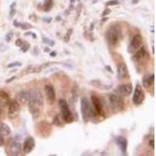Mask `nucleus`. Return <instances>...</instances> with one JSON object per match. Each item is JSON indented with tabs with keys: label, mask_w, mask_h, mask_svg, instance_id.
Instances as JSON below:
<instances>
[{
	"label": "nucleus",
	"mask_w": 156,
	"mask_h": 156,
	"mask_svg": "<svg viewBox=\"0 0 156 156\" xmlns=\"http://www.w3.org/2000/svg\"><path fill=\"white\" fill-rule=\"evenodd\" d=\"M9 102V94L3 90H0V109L8 105Z\"/></svg>",
	"instance_id": "nucleus-20"
},
{
	"label": "nucleus",
	"mask_w": 156,
	"mask_h": 156,
	"mask_svg": "<svg viewBox=\"0 0 156 156\" xmlns=\"http://www.w3.org/2000/svg\"><path fill=\"white\" fill-rule=\"evenodd\" d=\"M117 91L120 95L127 97L131 94L133 91V86L131 83H126V84H121L117 87Z\"/></svg>",
	"instance_id": "nucleus-13"
},
{
	"label": "nucleus",
	"mask_w": 156,
	"mask_h": 156,
	"mask_svg": "<svg viewBox=\"0 0 156 156\" xmlns=\"http://www.w3.org/2000/svg\"><path fill=\"white\" fill-rule=\"evenodd\" d=\"M74 2H75V0H70V3L73 4Z\"/></svg>",
	"instance_id": "nucleus-44"
},
{
	"label": "nucleus",
	"mask_w": 156,
	"mask_h": 156,
	"mask_svg": "<svg viewBox=\"0 0 156 156\" xmlns=\"http://www.w3.org/2000/svg\"><path fill=\"white\" fill-rule=\"evenodd\" d=\"M23 43V41L22 40V39H17V40L16 41V42H15V44H16L17 47H20Z\"/></svg>",
	"instance_id": "nucleus-32"
},
{
	"label": "nucleus",
	"mask_w": 156,
	"mask_h": 156,
	"mask_svg": "<svg viewBox=\"0 0 156 156\" xmlns=\"http://www.w3.org/2000/svg\"><path fill=\"white\" fill-rule=\"evenodd\" d=\"M105 38L108 43L111 45H116L121 38V31L119 27L112 26L107 30Z\"/></svg>",
	"instance_id": "nucleus-2"
},
{
	"label": "nucleus",
	"mask_w": 156,
	"mask_h": 156,
	"mask_svg": "<svg viewBox=\"0 0 156 156\" xmlns=\"http://www.w3.org/2000/svg\"><path fill=\"white\" fill-rule=\"evenodd\" d=\"M16 78V76H12V77H10L9 79H8V80H5V83H10V82H12V80H14Z\"/></svg>",
	"instance_id": "nucleus-36"
},
{
	"label": "nucleus",
	"mask_w": 156,
	"mask_h": 156,
	"mask_svg": "<svg viewBox=\"0 0 156 156\" xmlns=\"http://www.w3.org/2000/svg\"><path fill=\"white\" fill-rule=\"evenodd\" d=\"M108 101H109L110 105L113 109L116 110L117 112H119L123 109L124 107V103L122 98L118 94H111L108 96Z\"/></svg>",
	"instance_id": "nucleus-5"
},
{
	"label": "nucleus",
	"mask_w": 156,
	"mask_h": 156,
	"mask_svg": "<svg viewBox=\"0 0 156 156\" xmlns=\"http://www.w3.org/2000/svg\"><path fill=\"white\" fill-rule=\"evenodd\" d=\"M49 55H50V56H51V57H55L57 55V53H56V51H51V52H50Z\"/></svg>",
	"instance_id": "nucleus-39"
},
{
	"label": "nucleus",
	"mask_w": 156,
	"mask_h": 156,
	"mask_svg": "<svg viewBox=\"0 0 156 156\" xmlns=\"http://www.w3.org/2000/svg\"><path fill=\"white\" fill-rule=\"evenodd\" d=\"M22 63L20 62H12V63H9L7 66V68H14L17 67V66H21Z\"/></svg>",
	"instance_id": "nucleus-28"
},
{
	"label": "nucleus",
	"mask_w": 156,
	"mask_h": 156,
	"mask_svg": "<svg viewBox=\"0 0 156 156\" xmlns=\"http://www.w3.org/2000/svg\"><path fill=\"white\" fill-rule=\"evenodd\" d=\"M152 52H153V53L154 52V46H152Z\"/></svg>",
	"instance_id": "nucleus-45"
},
{
	"label": "nucleus",
	"mask_w": 156,
	"mask_h": 156,
	"mask_svg": "<svg viewBox=\"0 0 156 156\" xmlns=\"http://www.w3.org/2000/svg\"><path fill=\"white\" fill-rule=\"evenodd\" d=\"M137 2H138V0H133V4L137 3Z\"/></svg>",
	"instance_id": "nucleus-43"
},
{
	"label": "nucleus",
	"mask_w": 156,
	"mask_h": 156,
	"mask_svg": "<svg viewBox=\"0 0 156 156\" xmlns=\"http://www.w3.org/2000/svg\"><path fill=\"white\" fill-rule=\"evenodd\" d=\"M4 143H5L4 136H2V135L0 134V147H2V145H4Z\"/></svg>",
	"instance_id": "nucleus-35"
},
{
	"label": "nucleus",
	"mask_w": 156,
	"mask_h": 156,
	"mask_svg": "<svg viewBox=\"0 0 156 156\" xmlns=\"http://www.w3.org/2000/svg\"><path fill=\"white\" fill-rule=\"evenodd\" d=\"M148 144L149 146L151 147L152 149L154 148V138H151L148 141Z\"/></svg>",
	"instance_id": "nucleus-33"
},
{
	"label": "nucleus",
	"mask_w": 156,
	"mask_h": 156,
	"mask_svg": "<svg viewBox=\"0 0 156 156\" xmlns=\"http://www.w3.org/2000/svg\"><path fill=\"white\" fill-rule=\"evenodd\" d=\"M12 37H13V33H12V32H9V33L5 35V41H7V42H9Z\"/></svg>",
	"instance_id": "nucleus-30"
},
{
	"label": "nucleus",
	"mask_w": 156,
	"mask_h": 156,
	"mask_svg": "<svg viewBox=\"0 0 156 156\" xmlns=\"http://www.w3.org/2000/svg\"><path fill=\"white\" fill-rule=\"evenodd\" d=\"M11 129L10 127L8 126L6 123H4V122H0V134L2 135V136H8L9 134H10Z\"/></svg>",
	"instance_id": "nucleus-21"
},
{
	"label": "nucleus",
	"mask_w": 156,
	"mask_h": 156,
	"mask_svg": "<svg viewBox=\"0 0 156 156\" xmlns=\"http://www.w3.org/2000/svg\"><path fill=\"white\" fill-rule=\"evenodd\" d=\"M29 105V109H30V112L31 113L32 116L34 118V119H37L39 117V109H38V107L37 106H34V105Z\"/></svg>",
	"instance_id": "nucleus-22"
},
{
	"label": "nucleus",
	"mask_w": 156,
	"mask_h": 156,
	"mask_svg": "<svg viewBox=\"0 0 156 156\" xmlns=\"http://www.w3.org/2000/svg\"><path fill=\"white\" fill-rule=\"evenodd\" d=\"M144 92L140 84L137 83L135 87L134 92L133 96V102L135 105H139L142 104L144 100Z\"/></svg>",
	"instance_id": "nucleus-6"
},
{
	"label": "nucleus",
	"mask_w": 156,
	"mask_h": 156,
	"mask_svg": "<svg viewBox=\"0 0 156 156\" xmlns=\"http://www.w3.org/2000/svg\"><path fill=\"white\" fill-rule=\"evenodd\" d=\"M21 152V145L16 140H11L8 145V154L17 156Z\"/></svg>",
	"instance_id": "nucleus-8"
},
{
	"label": "nucleus",
	"mask_w": 156,
	"mask_h": 156,
	"mask_svg": "<svg viewBox=\"0 0 156 156\" xmlns=\"http://www.w3.org/2000/svg\"><path fill=\"white\" fill-rule=\"evenodd\" d=\"M8 105V117L9 119H15L20 112V103L16 100H12L9 101Z\"/></svg>",
	"instance_id": "nucleus-7"
},
{
	"label": "nucleus",
	"mask_w": 156,
	"mask_h": 156,
	"mask_svg": "<svg viewBox=\"0 0 156 156\" xmlns=\"http://www.w3.org/2000/svg\"><path fill=\"white\" fill-rule=\"evenodd\" d=\"M20 24H21V23H20L19 22H17V20H15L14 22H13V25H14L15 27H20Z\"/></svg>",
	"instance_id": "nucleus-37"
},
{
	"label": "nucleus",
	"mask_w": 156,
	"mask_h": 156,
	"mask_svg": "<svg viewBox=\"0 0 156 156\" xmlns=\"http://www.w3.org/2000/svg\"><path fill=\"white\" fill-rule=\"evenodd\" d=\"M43 20L46 21L47 23H50V22L51 21V18H48V19H46V18H44V19H43Z\"/></svg>",
	"instance_id": "nucleus-41"
},
{
	"label": "nucleus",
	"mask_w": 156,
	"mask_h": 156,
	"mask_svg": "<svg viewBox=\"0 0 156 156\" xmlns=\"http://www.w3.org/2000/svg\"><path fill=\"white\" fill-rule=\"evenodd\" d=\"M29 48H30V44H28L27 42H26V41H23V43L22 44V45L20 46V49H21V51H23V52H27V50L29 49Z\"/></svg>",
	"instance_id": "nucleus-26"
},
{
	"label": "nucleus",
	"mask_w": 156,
	"mask_h": 156,
	"mask_svg": "<svg viewBox=\"0 0 156 156\" xmlns=\"http://www.w3.org/2000/svg\"><path fill=\"white\" fill-rule=\"evenodd\" d=\"M91 83H93V86L99 89L110 88V87H107V85H105V84H101V81H98V80H93V81H91Z\"/></svg>",
	"instance_id": "nucleus-24"
},
{
	"label": "nucleus",
	"mask_w": 156,
	"mask_h": 156,
	"mask_svg": "<svg viewBox=\"0 0 156 156\" xmlns=\"http://www.w3.org/2000/svg\"><path fill=\"white\" fill-rule=\"evenodd\" d=\"M111 12V10H110L109 9H105V10H104V12H102V16H107V15H108Z\"/></svg>",
	"instance_id": "nucleus-34"
},
{
	"label": "nucleus",
	"mask_w": 156,
	"mask_h": 156,
	"mask_svg": "<svg viewBox=\"0 0 156 156\" xmlns=\"http://www.w3.org/2000/svg\"><path fill=\"white\" fill-rule=\"evenodd\" d=\"M28 34H31L34 38H36V37H37V36L35 35V34H34V33H32V32H28V33H27V34H26V35H28Z\"/></svg>",
	"instance_id": "nucleus-40"
},
{
	"label": "nucleus",
	"mask_w": 156,
	"mask_h": 156,
	"mask_svg": "<svg viewBox=\"0 0 156 156\" xmlns=\"http://www.w3.org/2000/svg\"><path fill=\"white\" fill-rule=\"evenodd\" d=\"M35 147V140L33 136H29L25 139L24 143H23V150L25 154H29L34 150Z\"/></svg>",
	"instance_id": "nucleus-10"
},
{
	"label": "nucleus",
	"mask_w": 156,
	"mask_h": 156,
	"mask_svg": "<svg viewBox=\"0 0 156 156\" xmlns=\"http://www.w3.org/2000/svg\"><path fill=\"white\" fill-rule=\"evenodd\" d=\"M16 101L21 104H28L30 100V90H23L16 95Z\"/></svg>",
	"instance_id": "nucleus-15"
},
{
	"label": "nucleus",
	"mask_w": 156,
	"mask_h": 156,
	"mask_svg": "<svg viewBox=\"0 0 156 156\" xmlns=\"http://www.w3.org/2000/svg\"><path fill=\"white\" fill-rule=\"evenodd\" d=\"M52 5H53V0H44V11L48 12V11L51 10Z\"/></svg>",
	"instance_id": "nucleus-23"
},
{
	"label": "nucleus",
	"mask_w": 156,
	"mask_h": 156,
	"mask_svg": "<svg viewBox=\"0 0 156 156\" xmlns=\"http://www.w3.org/2000/svg\"><path fill=\"white\" fill-rule=\"evenodd\" d=\"M44 90H45L47 99H48L49 104H53L55 101V91L53 86L50 85V84H47L45 87H44Z\"/></svg>",
	"instance_id": "nucleus-16"
},
{
	"label": "nucleus",
	"mask_w": 156,
	"mask_h": 156,
	"mask_svg": "<svg viewBox=\"0 0 156 156\" xmlns=\"http://www.w3.org/2000/svg\"><path fill=\"white\" fill-rule=\"evenodd\" d=\"M129 76V70L126 63L120 62L117 65V77L122 80Z\"/></svg>",
	"instance_id": "nucleus-11"
},
{
	"label": "nucleus",
	"mask_w": 156,
	"mask_h": 156,
	"mask_svg": "<svg viewBox=\"0 0 156 156\" xmlns=\"http://www.w3.org/2000/svg\"><path fill=\"white\" fill-rule=\"evenodd\" d=\"M38 131L41 136L43 137H48L51 135V126L49 123L46 122H41L38 124Z\"/></svg>",
	"instance_id": "nucleus-9"
},
{
	"label": "nucleus",
	"mask_w": 156,
	"mask_h": 156,
	"mask_svg": "<svg viewBox=\"0 0 156 156\" xmlns=\"http://www.w3.org/2000/svg\"><path fill=\"white\" fill-rule=\"evenodd\" d=\"M105 68H106L107 69H108V71H109L110 73H112V69H111V68H110L109 66H106V67H105Z\"/></svg>",
	"instance_id": "nucleus-42"
},
{
	"label": "nucleus",
	"mask_w": 156,
	"mask_h": 156,
	"mask_svg": "<svg viewBox=\"0 0 156 156\" xmlns=\"http://www.w3.org/2000/svg\"><path fill=\"white\" fill-rule=\"evenodd\" d=\"M43 42L44 44H47L48 45H49L50 47L55 45V41L53 40H51V39L48 38V37H43Z\"/></svg>",
	"instance_id": "nucleus-25"
},
{
	"label": "nucleus",
	"mask_w": 156,
	"mask_h": 156,
	"mask_svg": "<svg viewBox=\"0 0 156 156\" xmlns=\"http://www.w3.org/2000/svg\"><path fill=\"white\" fill-rule=\"evenodd\" d=\"M43 95L40 90H30V100L28 105H34V106H41L43 105Z\"/></svg>",
	"instance_id": "nucleus-4"
},
{
	"label": "nucleus",
	"mask_w": 156,
	"mask_h": 156,
	"mask_svg": "<svg viewBox=\"0 0 156 156\" xmlns=\"http://www.w3.org/2000/svg\"><path fill=\"white\" fill-rule=\"evenodd\" d=\"M118 3H119V2L116 1V0H112V1H109V2H107L106 5H117Z\"/></svg>",
	"instance_id": "nucleus-31"
},
{
	"label": "nucleus",
	"mask_w": 156,
	"mask_h": 156,
	"mask_svg": "<svg viewBox=\"0 0 156 156\" xmlns=\"http://www.w3.org/2000/svg\"><path fill=\"white\" fill-rule=\"evenodd\" d=\"M16 13V9H14V8H12V9H11V11H10V16H12L13 15Z\"/></svg>",
	"instance_id": "nucleus-38"
},
{
	"label": "nucleus",
	"mask_w": 156,
	"mask_h": 156,
	"mask_svg": "<svg viewBox=\"0 0 156 156\" xmlns=\"http://www.w3.org/2000/svg\"><path fill=\"white\" fill-rule=\"evenodd\" d=\"M142 42H143V38L140 34H137L133 36L131 41H130V44H129V48L131 49V51H136L139 48H140Z\"/></svg>",
	"instance_id": "nucleus-12"
},
{
	"label": "nucleus",
	"mask_w": 156,
	"mask_h": 156,
	"mask_svg": "<svg viewBox=\"0 0 156 156\" xmlns=\"http://www.w3.org/2000/svg\"><path fill=\"white\" fill-rule=\"evenodd\" d=\"M72 33H73V30H72V29H69V30H67L66 35H65V37H64V41H65V42L66 43L69 42V38H70V36Z\"/></svg>",
	"instance_id": "nucleus-27"
},
{
	"label": "nucleus",
	"mask_w": 156,
	"mask_h": 156,
	"mask_svg": "<svg viewBox=\"0 0 156 156\" xmlns=\"http://www.w3.org/2000/svg\"><path fill=\"white\" fill-rule=\"evenodd\" d=\"M116 144H118V146H119V148H120L122 154H126V151H127V145H128L126 138H125L124 136H117Z\"/></svg>",
	"instance_id": "nucleus-17"
},
{
	"label": "nucleus",
	"mask_w": 156,
	"mask_h": 156,
	"mask_svg": "<svg viewBox=\"0 0 156 156\" xmlns=\"http://www.w3.org/2000/svg\"><path fill=\"white\" fill-rule=\"evenodd\" d=\"M90 99H91V103H92L93 108H94V112H95L96 114H98V115H101L103 112V108L99 98L96 95H91Z\"/></svg>",
	"instance_id": "nucleus-14"
},
{
	"label": "nucleus",
	"mask_w": 156,
	"mask_h": 156,
	"mask_svg": "<svg viewBox=\"0 0 156 156\" xmlns=\"http://www.w3.org/2000/svg\"><path fill=\"white\" fill-rule=\"evenodd\" d=\"M80 110L83 115V119L85 122H87L88 119L90 118L95 116L96 112H94V109L93 106L90 105L89 102V100L86 97H83L80 101Z\"/></svg>",
	"instance_id": "nucleus-1"
},
{
	"label": "nucleus",
	"mask_w": 156,
	"mask_h": 156,
	"mask_svg": "<svg viewBox=\"0 0 156 156\" xmlns=\"http://www.w3.org/2000/svg\"><path fill=\"white\" fill-rule=\"evenodd\" d=\"M58 105L60 107L61 114L63 120L66 123H71L73 121V116L68 106L67 101L65 99H60L58 101Z\"/></svg>",
	"instance_id": "nucleus-3"
},
{
	"label": "nucleus",
	"mask_w": 156,
	"mask_h": 156,
	"mask_svg": "<svg viewBox=\"0 0 156 156\" xmlns=\"http://www.w3.org/2000/svg\"><path fill=\"white\" fill-rule=\"evenodd\" d=\"M154 82V74L152 73L151 75L146 74L145 76H144L143 79H142V83H143V85L145 87L146 89L149 88L151 86H153Z\"/></svg>",
	"instance_id": "nucleus-18"
},
{
	"label": "nucleus",
	"mask_w": 156,
	"mask_h": 156,
	"mask_svg": "<svg viewBox=\"0 0 156 156\" xmlns=\"http://www.w3.org/2000/svg\"><path fill=\"white\" fill-rule=\"evenodd\" d=\"M20 27H21L22 30H28V29L31 28L32 26L29 24L28 23H23L20 24Z\"/></svg>",
	"instance_id": "nucleus-29"
},
{
	"label": "nucleus",
	"mask_w": 156,
	"mask_h": 156,
	"mask_svg": "<svg viewBox=\"0 0 156 156\" xmlns=\"http://www.w3.org/2000/svg\"><path fill=\"white\" fill-rule=\"evenodd\" d=\"M146 54H147V51H146L144 47H141V48H139L138 50L135 52L134 55H133V60L134 62H140V60H142L143 58L145 57Z\"/></svg>",
	"instance_id": "nucleus-19"
}]
</instances>
